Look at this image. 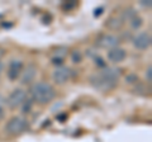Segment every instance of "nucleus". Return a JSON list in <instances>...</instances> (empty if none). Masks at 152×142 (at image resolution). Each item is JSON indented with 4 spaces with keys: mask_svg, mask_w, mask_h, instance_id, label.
Returning a JSON list of instances; mask_svg holds the SVG:
<instances>
[{
    "mask_svg": "<svg viewBox=\"0 0 152 142\" xmlns=\"http://www.w3.org/2000/svg\"><path fill=\"white\" fill-rule=\"evenodd\" d=\"M119 76L121 70L114 67H104L90 76V83L95 89H98L103 93H107L113 90L117 86Z\"/></svg>",
    "mask_w": 152,
    "mask_h": 142,
    "instance_id": "obj_1",
    "label": "nucleus"
},
{
    "mask_svg": "<svg viewBox=\"0 0 152 142\" xmlns=\"http://www.w3.org/2000/svg\"><path fill=\"white\" fill-rule=\"evenodd\" d=\"M96 46L100 47V48H107V50L115 48V47H119V38L113 34H102L98 37Z\"/></svg>",
    "mask_w": 152,
    "mask_h": 142,
    "instance_id": "obj_6",
    "label": "nucleus"
},
{
    "mask_svg": "<svg viewBox=\"0 0 152 142\" xmlns=\"http://www.w3.org/2000/svg\"><path fill=\"white\" fill-rule=\"evenodd\" d=\"M134 17H137V12L133 8H127L122 14V20H132Z\"/></svg>",
    "mask_w": 152,
    "mask_h": 142,
    "instance_id": "obj_13",
    "label": "nucleus"
},
{
    "mask_svg": "<svg viewBox=\"0 0 152 142\" xmlns=\"http://www.w3.org/2000/svg\"><path fill=\"white\" fill-rule=\"evenodd\" d=\"M129 24L132 27V29H140L142 27V24H143V19H142L140 15H137V17L133 18L132 20H129Z\"/></svg>",
    "mask_w": 152,
    "mask_h": 142,
    "instance_id": "obj_14",
    "label": "nucleus"
},
{
    "mask_svg": "<svg viewBox=\"0 0 152 142\" xmlns=\"http://www.w3.org/2000/svg\"><path fill=\"white\" fill-rule=\"evenodd\" d=\"M23 69H24V65H23L22 61H19V60L10 61V64H9V67H8V71H7V75H8L9 80L14 81V80L19 79Z\"/></svg>",
    "mask_w": 152,
    "mask_h": 142,
    "instance_id": "obj_8",
    "label": "nucleus"
},
{
    "mask_svg": "<svg viewBox=\"0 0 152 142\" xmlns=\"http://www.w3.org/2000/svg\"><path fill=\"white\" fill-rule=\"evenodd\" d=\"M1 72H3V64L0 62V76H1Z\"/></svg>",
    "mask_w": 152,
    "mask_h": 142,
    "instance_id": "obj_22",
    "label": "nucleus"
},
{
    "mask_svg": "<svg viewBox=\"0 0 152 142\" xmlns=\"http://www.w3.org/2000/svg\"><path fill=\"white\" fill-rule=\"evenodd\" d=\"M37 75V69L34 65H28L23 69L22 74H20V83L22 84H31L33 80H34Z\"/></svg>",
    "mask_w": 152,
    "mask_h": 142,
    "instance_id": "obj_10",
    "label": "nucleus"
},
{
    "mask_svg": "<svg viewBox=\"0 0 152 142\" xmlns=\"http://www.w3.org/2000/svg\"><path fill=\"white\" fill-rule=\"evenodd\" d=\"M22 105H23V112H24V113H28V112L31 111L32 105H33V102H32V99H28V98H27V100H26L24 103H23Z\"/></svg>",
    "mask_w": 152,
    "mask_h": 142,
    "instance_id": "obj_16",
    "label": "nucleus"
},
{
    "mask_svg": "<svg viewBox=\"0 0 152 142\" xmlns=\"http://www.w3.org/2000/svg\"><path fill=\"white\" fill-rule=\"evenodd\" d=\"M140 4H141V5L142 7H145V8H151V1H150V0H147V3L145 1V0H142V1H140Z\"/></svg>",
    "mask_w": 152,
    "mask_h": 142,
    "instance_id": "obj_20",
    "label": "nucleus"
},
{
    "mask_svg": "<svg viewBox=\"0 0 152 142\" xmlns=\"http://www.w3.org/2000/svg\"><path fill=\"white\" fill-rule=\"evenodd\" d=\"M29 95L32 102H36L37 104H48L55 99L56 91L51 84L39 81V83L33 84L31 86Z\"/></svg>",
    "mask_w": 152,
    "mask_h": 142,
    "instance_id": "obj_2",
    "label": "nucleus"
},
{
    "mask_svg": "<svg viewBox=\"0 0 152 142\" xmlns=\"http://www.w3.org/2000/svg\"><path fill=\"white\" fill-rule=\"evenodd\" d=\"M1 99H3V98H1V95H0V103H1Z\"/></svg>",
    "mask_w": 152,
    "mask_h": 142,
    "instance_id": "obj_23",
    "label": "nucleus"
},
{
    "mask_svg": "<svg viewBox=\"0 0 152 142\" xmlns=\"http://www.w3.org/2000/svg\"><path fill=\"white\" fill-rule=\"evenodd\" d=\"M72 76V70L67 66H58V67H56L55 71L52 72V79H53V81L58 85H62V84H66L71 79Z\"/></svg>",
    "mask_w": 152,
    "mask_h": 142,
    "instance_id": "obj_5",
    "label": "nucleus"
},
{
    "mask_svg": "<svg viewBox=\"0 0 152 142\" xmlns=\"http://www.w3.org/2000/svg\"><path fill=\"white\" fill-rule=\"evenodd\" d=\"M102 10H103V8H99V9H95V13H94V15H95V17H99V15H100V14L103 13Z\"/></svg>",
    "mask_w": 152,
    "mask_h": 142,
    "instance_id": "obj_21",
    "label": "nucleus"
},
{
    "mask_svg": "<svg viewBox=\"0 0 152 142\" xmlns=\"http://www.w3.org/2000/svg\"><path fill=\"white\" fill-rule=\"evenodd\" d=\"M132 42H133V46H134V48L141 50V51H145L147 48H150L152 38H151L150 33L141 32V33H138V34H136L134 37H133Z\"/></svg>",
    "mask_w": 152,
    "mask_h": 142,
    "instance_id": "obj_7",
    "label": "nucleus"
},
{
    "mask_svg": "<svg viewBox=\"0 0 152 142\" xmlns=\"http://www.w3.org/2000/svg\"><path fill=\"white\" fill-rule=\"evenodd\" d=\"M66 56H67V48H66V47H62V46L57 47V48L55 50V52H53L52 64L57 65V66H62Z\"/></svg>",
    "mask_w": 152,
    "mask_h": 142,
    "instance_id": "obj_11",
    "label": "nucleus"
},
{
    "mask_svg": "<svg viewBox=\"0 0 152 142\" xmlns=\"http://www.w3.org/2000/svg\"><path fill=\"white\" fill-rule=\"evenodd\" d=\"M26 100H27V91L22 88H18L9 94L5 103L10 109H17V108L22 107V104Z\"/></svg>",
    "mask_w": 152,
    "mask_h": 142,
    "instance_id": "obj_4",
    "label": "nucleus"
},
{
    "mask_svg": "<svg viewBox=\"0 0 152 142\" xmlns=\"http://www.w3.org/2000/svg\"><path fill=\"white\" fill-rule=\"evenodd\" d=\"M108 60L113 64H119L122 61H124L127 57V52L124 48H121V47H115V48H112L108 51Z\"/></svg>",
    "mask_w": 152,
    "mask_h": 142,
    "instance_id": "obj_9",
    "label": "nucleus"
},
{
    "mask_svg": "<svg viewBox=\"0 0 152 142\" xmlns=\"http://www.w3.org/2000/svg\"><path fill=\"white\" fill-rule=\"evenodd\" d=\"M122 26H123V20L117 17H110L105 23V27L109 28V29H113V31H119Z\"/></svg>",
    "mask_w": 152,
    "mask_h": 142,
    "instance_id": "obj_12",
    "label": "nucleus"
},
{
    "mask_svg": "<svg viewBox=\"0 0 152 142\" xmlns=\"http://www.w3.org/2000/svg\"><path fill=\"white\" fill-rule=\"evenodd\" d=\"M127 81L129 83V84H134L138 81V76H136V75H129V76H127Z\"/></svg>",
    "mask_w": 152,
    "mask_h": 142,
    "instance_id": "obj_18",
    "label": "nucleus"
},
{
    "mask_svg": "<svg viewBox=\"0 0 152 142\" xmlns=\"http://www.w3.org/2000/svg\"><path fill=\"white\" fill-rule=\"evenodd\" d=\"M145 76H146L147 83H151V81H152V66H151V65H148V67H147Z\"/></svg>",
    "mask_w": 152,
    "mask_h": 142,
    "instance_id": "obj_17",
    "label": "nucleus"
},
{
    "mask_svg": "<svg viewBox=\"0 0 152 142\" xmlns=\"http://www.w3.org/2000/svg\"><path fill=\"white\" fill-rule=\"evenodd\" d=\"M71 60H72V62H74V64H80V62H81V60H83L81 52L75 50L72 53H71Z\"/></svg>",
    "mask_w": 152,
    "mask_h": 142,
    "instance_id": "obj_15",
    "label": "nucleus"
},
{
    "mask_svg": "<svg viewBox=\"0 0 152 142\" xmlns=\"http://www.w3.org/2000/svg\"><path fill=\"white\" fill-rule=\"evenodd\" d=\"M28 128H29V123H28V121L26 118L19 117V116L12 117L5 124V131L10 136L22 135V133H24L26 131H28Z\"/></svg>",
    "mask_w": 152,
    "mask_h": 142,
    "instance_id": "obj_3",
    "label": "nucleus"
},
{
    "mask_svg": "<svg viewBox=\"0 0 152 142\" xmlns=\"http://www.w3.org/2000/svg\"><path fill=\"white\" fill-rule=\"evenodd\" d=\"M95 64H96L98 66H100L102 69H104V67H107V64L103 61V59H100V57H98V59H95Z\"/></svg>",
    "mask_w": 152,
    "mask_h": 142,
    "instance_id": "obj_19",
    "label": "nucleus"
}]
</instances>
